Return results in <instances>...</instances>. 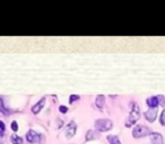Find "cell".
<instances>
[{
  "instance_id": "cell-1",
  "label": "cell",
  "mask_w": 165,
  "mask_h": 144,
  "mask_svg": "<svg viewBox=\"0 0 165 144\" xmlns=\"http://www.w3.org/2000/svg\"><path fill=\"white\" fill-rule=\"evenodd\" d=\"M94 127L99 132H107L112 128V120L109 118H99L94 122Z\"/></svg>"
},
{
  "instance_id": "cell-2",
  "label": "cell",
  "mask_w": 165,
  "mask_h": 144,
  "mask_svg": "<svg viewBox=\"0 0 165 144\" xmlns=\"http://www.w3.org/2000/svg\"><path fill=\"white\" fill-rule=\"evenodd\" d=\"M139 115H141V113H139L138 105L133 104V109L130 110L129 115H128V118L126 120V127H130L131 125L135 124L138 120V118H139Z\"/></svg>"
},
{
  "instance_id": "cell-3",
  "label": "cell",
  "mask_w": 165,
  "mask_h": 144,
  "mask_svg": "<svg viewBox=\"0 0 165 144\" xmlns=\"http://www.w3.org/2000/svg\"><path fill=\"white\" fill-rule=\"evenodd\" d=\"M150 134V129L145 125H136L133 129V136L135 139H139V137H144L146 135Z\"/></svg>"
},
{
  "instance_id": "cell-4",
  "label": "cell",
  "mask_w": 165,
  "mask_h": 144,
  "mask_svg": "<svg viewBox=\"0 0 165 144\" xmlns=\"http://www.w3.org/2000/svg\"><path fill=\"white\" fill-rule=\"evenodd\" d=\"M149 139H150V144H164V137L158 132L150 133Z\"/></svg>"
},
{
  "instance_id": "cell-5",
  "label": "cell",
  "mask_w": 165,
  "mask_h": 144,
  "mask_svg": "<svg viewBox=\"0 0 165 144\" xmlns=\"http://www.w3.org/2000/svg\"><path fill=\"white\" fill-rule=\"evenodd\" d=\"M75 132H76V124L75 122H70L66 126V129H65V134H66V137L67 139H71L72 136L75 135Z\"/></svg>"
},
{
  "instance_id": "cell-6",
  "label": "cell",
  "mask_w": 165,
  "mask_h": 144,
  "mask_svg": "<svg viewBox=\"0 0 165 144\" xmlns=\"http://www.w3.org/2000/svg\"><path fill=\"white\" fill-rule=\"evenodd\" d=\"M39 139H40V134L36 133L34 129H29L27 132V134H26V140H27L28 142H31V143H33V142H38Z\"/></svg>"
},
{
  "instance_id": "cell-7",
  "label": "cell",
  "mask_w": 165,
  "mask_h": 144,
  "mask_svg": "<svg viewBox=\"0 0 165 144\" xmlns=\"http://www.w3.org/2000/svg\"><path fill=\"white\" fill-rule=\"evenodd\" d=\"M144 115H145V118L148 120V122H154V120L156 119L157 108H149V109H147V110L144 113Z\"/></svg>"
},
{
  "instance_id": "cell-8",
  "label": "cell",
  "mask_w": 165,
  "mask_h": 144,
  "mask_svg": "<svg viewBox=\"0 0 165 144\" xmlns=\"http://www.w3.org/2000/svg\"><path fill=\"white\" fill-rule=\"evenodd\" d=\"M100 137V132L97 129H89L86 134V141H93Z\"/></svg>"
},
{
  "instance_id": "cell-9",
  "label": "cell",
  "mask_w": 165,
  "mask_h": 144,
  "mask_svg": "<svg viewBox=\"0 0 165 144\" xmlns=\"http://www.w3.org/2000/svg\"><path fill=\"white\" fill-rule=\"evenodd\" d=\"M44 104H45V98H42L38 103H36V104L31 107V113H34V114H38V113L42 110V108L44 107Z\"/></svg>"
},
{
  "instance_id": "cell-10",
  "label": "cell",
  "mask_w": 165,
  "mask_h": 144,
  "mask_svg": "<svg viewBox=\"0 0 165 144\" xmlns=\"http://www.w3.org/2000/svg\"><path fill=\"white\" fill-rule=\"evenodd\" d=\"M146 104H147V106H148L149 108H157V106L160 105L157 96H152V97H149L148 99L146 100Z\"/></svg>"
},
{
  "instance_id": "cell-11",
  "label": "cell",
  "mask_w": 165,
  "mask_h": 144,
  "mask_svg": "<svg viewBox=\"0 0 165 144\" xmlns=\"http://www.w3.org/2000/svg\"><path fill=\"white\" fill-rule=\"evenodd\" d=\"M105 101H106V99H105V96H103V95H99V96H97V98H95V105H97V107L103 108V106H105Z\"/></svg>"
},
{
  "instance_id": "cell-12",
  "label": "cell",
  "mask_w": 165,
  "mask_h": 144,
  "mask_svg": "<svg viewBox=\"0 0 165 144\" xmlns=\"http://www.w3.org/2000/svg\"><path fill=\"white\" fill-rule=\"evenodd\" d=\"M107 140L109 141L110 144H122L120 139L117 135H108L107 136Z\"/></svg>"
},
{
  "instance_id": "cell-13",
  "label": "cell",
  "mask_w": 165,
  "mask_h": 144,
  "mask_svg": "<svg viewBox=\"0 0 165 144\" xmlns=\"http://www.w3.org/2000/svg\"><path fill=\"white\" fill-rule=\"evenodd\" d=\"M10 140H11L12 144H21L23 143V139L19 137L18 135H11Z\"/></svg>"
},
{
  "instance_id": "cell-14",
  "label": "cell",
  "mask_w": 165,
  "mask_h": 144,
  "mask_svg": "<svg viewBox=\"0 0 165 144\" xmlns=\"http://www.w3.org/2000/svg\"><path fill=\"white\" fill-rule=\"evenodd\" d=\"M160 122H161L162 125H164L165 126V108L163 109V112L161 114V117H160Z\"/></svg>"
},
{
  "instance_id": "cell-15",
  "label": "cell",
  "mask_w": 165,
  "mask_h": 144,
  "mask_svg": "<svg viewBox=\"0 0 165 144\" xmlns=\"http://www.w3.org/2000/svg\"><path fill=\"white\" fill-rule=\"evenodd\" d=\"M79 99H80V96H78V95H72V96H70V104L74 103V101H76V100Z\"/></svg>"
},
{
  "instance_id": "cell-16",
  "label": "cell",
  "mask_w": 165,
  "mask_h": 144,
  "mask_svg": "<svg viewBox=\"0 0 165 144\" xmlns=\"http://www.w3.org/2000/svg\"><path fill=\"white\" fill-rule=\"evenodd\" d=\"M157 98H158V103H160V105L164 107V106H165V98H164V97L160 95V96H157Z\"/></svg>"
},
{
  "instance_id": "cell-17",
  "label": "cell",
  "mask_w": 165,
  "mask_h": 144,
  "mask_svg": "<svg viewBox=\"0 0 165 144\" xmlns=\"http://www.w3.org/2000/svg\"><path fill=\"white\" fill-rule=\"evenodd\" d=\"M11 129H12V131H15V132L18 131V124H17V122H16V120L11 122Z\"/></svg>"
},
{
  "instance_id": "cell-18",
  "label": "cell",
  "mask_w": 165,
  "mask_h": 144,
  "mask_svg": "<svg viewBox=\"0 0 165 144\" xmlns=\"http://www.w3.org/2000/svg\"><path fill=\"white\" fill-rule=\"evenodd\" d=\"M59 110L61 113H62V114H65V113H67V107L66 106H60V108H59Z\"/></svg>"
},
{
  "instance_id": "cell-19",
  "label": "cell",
  "mask_w": 165,
  "mask_h": 144,
  "mask_svg": "<svg viewBox=\"0 0 165 144\" xmlns=\"http://www.w3.org/2000/svg\"><path fill=\"white\" fill-rule=\"evenodd\" d=\"M0 112L1 113H4V114H6V109H5V107H4V103H2V99L0 98Z\"/></svg>"
},
{
  "instance_id": "cell-20",
  "label": "cell",
  "mask_w": 165,
  "mask_h": 144,
  "mask_svg": "<svg viewBox=\"0 0 165 144\" xmlns=\"http://www.w3.org/2000/svg\"><path fill=\"white\" fill-rule=\"evenodd\" d=\"M5 123L2 120H0V131H5Z\"/></svg>"
},
{
  "instance_id": "cell-21",
  "label": "cell",
  "mask_w": 165,
  "mask_h": 144,
  "mask_svg": "<svg viewBox=\"0 0 165 144\" xmlns=\"http://www.w3.org/2000/svg\"><path fill=\"white\" fill-rule=\"evenodd\" d=\"M0 135H1V132H0Z\"/></svg>"
}]
</instances>
